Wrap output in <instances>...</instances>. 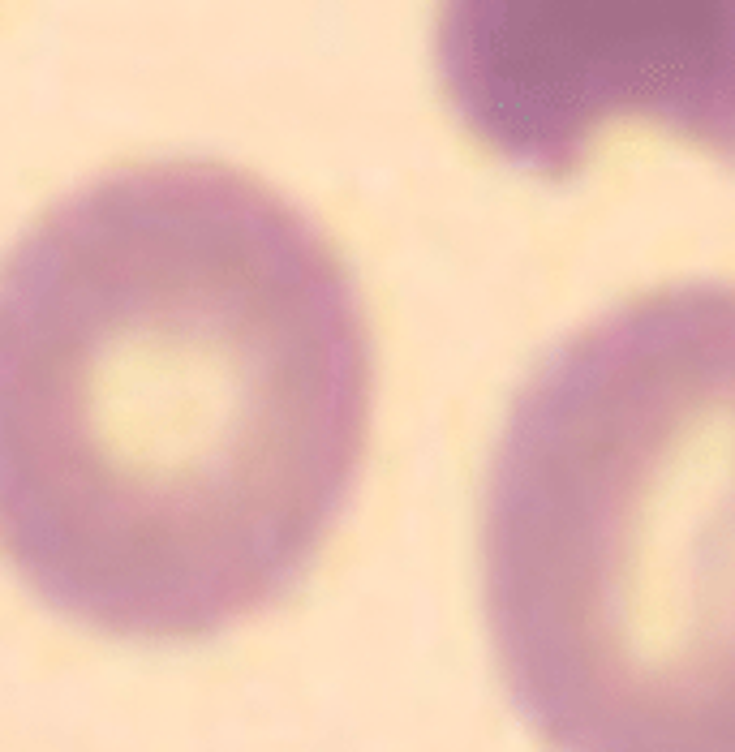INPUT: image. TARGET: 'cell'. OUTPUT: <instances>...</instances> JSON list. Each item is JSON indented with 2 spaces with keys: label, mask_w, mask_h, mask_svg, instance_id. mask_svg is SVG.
Instances as JSON below:
<instances>
[{
  "label": "cell",
  "mask_w": 735,
  "mask_h": 752,
  "mask_svg": "<svg viewBox=\"0 0 735 752\" xmlns=\"http://www.w3.org/2000/svg\"><path fill=\"white\" fill-rule=\"evenodd\" d=\"M435 61L469 134L542 177L611 121L735 164V0H439Z\"/></svg>",
  "instance_id": "3957f363"
},
{
  "label": "cell",
  "mask_w": 735,
  "mask_h": 752,
  "mask_svg": "<svg viewBox=\"0 0 735 752\" xmlns=\"http://www.w3.org/2000/svg\"><path fill=\"white\" fill-rule=\"evenodd\" d=\"M482 598L551 752H735V284L645 293L529 374Z\"/></svg>",
  "instance_id": "7a4b0ae2"
},
{
  "label": "cell",
  "mask_w": 735,
  "mask_h": 752,
  "mask_svg": "<svg viewBox=\"0 0 735 752\" xmlns=\"http://www.w3.org/2000/svg\"><path fill=\"white\" fill-rule=\"evenodd\" d=\"M370 409L344 258L233 168L104 177L0 267V546L95 628L207 636L284 598Z\"/></svg>",
  "instance_id": "6da1fadb"
}]
</instances>
